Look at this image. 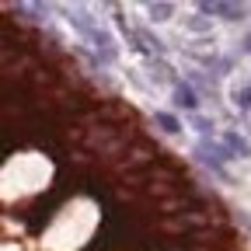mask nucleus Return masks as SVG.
I'll list each match as a JSON object with an SVG mask.
<instances>
[{"label":"nucleus","mask_w":251,"mask_h":251,"mask_svg":"<svg viewBox=\"0 0 251 251\" xmlns=\"http://www.w3.org/2000/svg\"><path fill=\"white\" fill-rule=\"evenodd\" d=\"M157 122H161L168 133H178V119H175V115H168V112H157Z\"/></svg>","instance_id":"f03ea898"},{"label":"nucleus","mask_w":251,"mask_h":251,"mask_svg":"<svg viewBox=\"0 0 251 251\" xmlns=\"http://www.w3.org/2000/svg\"><path fill=\"white\" fill-rule=\"evenodd\" d=\"M175 98H178L181 108H196V105H199V101H196V91H192V87H185V84L175 87Z\"/></svg>","instance_id":"f257e3e1"},{"label":"nucleus","mask_w":251,"mask_h":251,"mask_svg":"<svg viewBox=\"0 0 251 251\" xmlns=\"http://www.w3.org/2000/svg\"><path fill=\"white\" fill-rule=\"evenodd\" d=\"M244 46H248V49H251V35H248V42H244Z\"/></svg>","instance_id":"20e7f679"},{"label":"nucleus","mask_w":251,"mask_h":251,"mask_svg":"<svg viewBox=\"0 0 251 251\" xmlns=\"http://www.w3.org/2000/svg\"><path fill=\"white\" fill-rule=\"evenodd\" d=\"M237 105H241V108H251V87H248L244 94L237 91Z\"/></svg>","instance_id":"7ed1b4c3"}]
</instances>
